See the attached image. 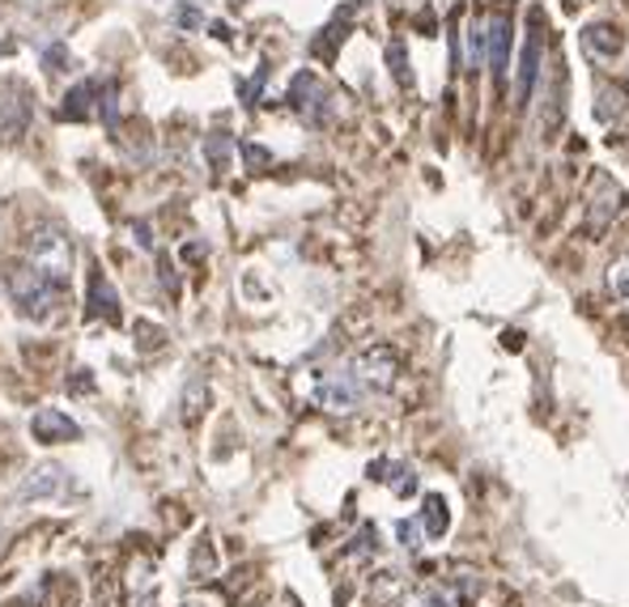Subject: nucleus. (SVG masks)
I'll return each mask as SVG.
<instances>
[{
    "mask_svg": "<svg viewBox=\"0 0 629 607\" xmlns=\"http://www.w3.org/2000/svg\"><path fill=\"white\" fill-rule=\"evenodd\" d=\"M60 281H51L48 272H39L34 264H22L13 267V276H9V293H13V302H18V311L22 315H34L43 318L60 302Z\"/></svg>",
    "mask_w": 629,
    "mask_h": 607,
    "instance_id": "f257e3e1",
    "label": "nucleus"
},
{
    "mask_svg": "<svg viewBox=\"0 0 629 607\" xmlns=\"http://www.w3.org/2000/svg\"><path fill=\"white\" fill-rule=\"evenodd\" d=\"M26 264H34L39 272H48L51 281L64 285V276H69V267H73V243H69V234L56 230V225L34 230V234L26 239Z\"/></svg>",
    "mask_w": 629,
    "mask_h": 607,
    "instance_id": "f03ea898",
    "label": "nucleus"
},
{
    "mask_svg": "<svg viewBox=\"0 0 629 607\" xmlns=\"http://www.w3.org/2000/svg\"><path fill=\"white\" fill-rule=\"evenodd\" d=\"M64 120H90V115H102L107 123H116V81H81L64 94V107H60Z\"/></svg>",
    "mask_w": 629,
    "mask_h": 607,
    "instance_id": "7ed1b4c3",
    "label": "nucleus"
},
{
    "mask_svg": "<svg viewBox=\"0 0 629 607\" xmlns=\"http://www.w3.org/2000/svg\"><path fill=\"white\" fill-rule=\"evenodd\" d=\"M290 107L311 123V128H323V123L332 120V90H328L311 69H302V73L290 81Z\"/></svg>",
    "mask_w": 629,
    "mask_h": 607,
    "instance_id": "20e7f679",
    "label": "nucleus"
},
{
    "mask_svg": "<svg viewBox=\"0 0 629 607\" xmlns=\"http://www.w3.org/2000/svg\"><path fill=\"white\" fill-rule=\"evenodd\" d=\"M540 73H545V26L532 13V26H528V43L519 51V69H515V98L519 107H528L540 85Z\"/></svg>",
    "mask_w": 629,
    "mask_h": 607,
    "instance_id": "39448f33",
    "label": "nucleus"
},
{
    "mask_svg": "<svg viewBox=\"0 0 629 607\" xmlns=\"http://www.w3.org/2000/svg\"><path fill=\"white\" fill-rule=\"evenodd\" d=\"M362 399H366V387L353 370H332V374H323L319 387H314V404L328 408V413H353Z\"/></svg>",
    "mask_w": 629,
    "mask_h": 607,
    "instance_id": "423d86ee",
    "label": "nucleus"
},
{
    "mask_svg": "<svg viewBox=\"0 0 629 607\" xmlns=\"http://www.w3.org/2000/svg\"><path fill=\"white\" fill-rule=\"evenodd\" d=\"M30 115H34L30 90L18 85V81H9V85L0 90V141H4V145L22 141L26 128H30Z\"/></svg>",
    "mask_w": 629,
    "mask_h": 607,
    "instance_id": "0eeeda50",
    "label": "nucleus"
},
{
    "mask_svg": "<svg viewBox=\"0 0 629 607\" xmlns=\"http://www.w3.org/2000/svg\"><path fill=\"white\" fill-rule=\"evenodd\" d=\"M396 370H400V357L391 353V344H370L353 357V374L362 378L366 391H388L396 383Z\"/></svg>",
    "mask_w": 629,
    "mask_h": 607,
    "instance_id": "6e6552de",
    "label": "nucleus"
},
{
    "mask_svg": "<svg viewBox=\"0 0 629 607\" xmlns=\"http://www.w3.org/2000/svg\"><path fill=\"white\" fill-rule=\"evenodd\" d=\"M489 48H485V69H493L498 81H507L510 73V39H515V26H510V13L507 9H498V13H489Z\"/></svg>",
    "mask_w": 629,
    "mask_h": 607,
    "instance_id": "1a4fd4ad",
    "label": "nucleus"
},
{
    "mask_svg": "<svg viewBox=\"0 0 629 607\" xmlns=\"http://www.w3.org/2000/svg\"><path fill=\"white\" fill-rule=\"evenodd\" d=\"M591 209H587V217H591V230H605L608 221L621 213V204H626V195H621V188L608 179V174H596L591 179Z\"/></svg>",
    "mask_w": 629,
    "mask_h": 607,
    "instance_id": "9d476101",
    "label": "nucleus"
},
{
    "mask_svg": "<svg viewBox=\"0 0 629 607\" xmlns=\"http://www.w3.org/2000/svg\"><path fill=\"white\" fill-rule=\"evenodd\" d=\"M30 434L39 442H73V437H81V429H77L73 416H64L60 408H39L30 416Z\"/></svg>",
    "mask_w": 629,
    "mask_h": 607,
    "instance_id": "9b49d317",
    "label": "nucleus"
},
{
    "mask_svg": "<svg viewBox=\"0 0 629 607\" xmlns=\"http://www.w3.org/2000/svg\"><path fill=\"white\" fill-rule=\"evenodd\" d=\"M582 48H587V55H596V60H612V55H621L626 39H621V30L612 22H591L582 30Z\"/></svg>",
    "mask_w": 629,
    "mask_h": 607,
    "instance_id": "f8f14e48",
    "label": "nucleus"
},
{
    "mask_svg": "<svg viewBox=\"0 0 629 607\" xmlns=\"http://www.w3.org/2000/svg\"><path fill=\"white\" fill-rule=\"evenodd\" d=\"M86 315L107 318V323H120V293L111 290V281H107L102 272L90 276V311H86Z\"/></svg>",
    "mask_w": 629,
    "mask_h": 607,
    "instance_id": "ddd939ff",
    "label": "nucleus"
},
{
    "mask_svg": "<svg viewBox=\"0 0 629 607\" xmlns=\"http://www.w3.org/2000/svg\"><path fill=\"white\" fill-rule=\"evenodd\" d=\"M421 532H426V539H442L447 535V527H451V514H447V502L438 497V493H430L426 497V510H421Z\"/></svg>",
    "mask_w": 629,
    "mask_h": 607,
    "instance_id": "4468645a",
    "label": "nucleus"
},
{
    "mask_svg": "<svg viewBox=\"0 0 629 607\" xmlns=\"http://www.w3.org/2000/svg\"><path fill=\"white\" fill-rule=\"evenodd\" d=\"M626 102H629V90L612 85V81H608V85H600V90H596V120L612 123L617 115H621V111H626Z\"/></svg>",
    "mask_w": 629,
    "mask_h": 607,
    "instance_id": "2eb2a0df",
    "label": "nucleus"
},
{
    "mask_svg": "<svg viewBox=\"0 0 629 607\" xmlns=\"http://www.w3.org/2000/svg\"><path fill=\"white\" fill-rule=\"evenodd\" d=\"M388 64H391V77H396V85L405 90V94H412V64H409V48H405V39H391L388 43Z\"/></svg>",
    "mask_w": 629,
    "mask_h": 607,
    "instance_id": "dca6fc26",
    "label": "nucleus"
},
{
    "mask_svg": "<svg viewBox=\"0 0 629 607\" xmlns=\"http://www.w3.org/2000/svg\"><path fill=\"white\" fill-rule=\"evenodd\" d=\"M204 153H209V166H213L218 174L230 171V153H234L230 132H209V136H204Z\"/></svg>",
    "mask_w": 629,
    "mask_h": 607,
    "instance_id": "f3484780",
    "label": "nucleus"
},
{
    "mask_svg": "<svg viewBox=\"0 0 629 607\" xmlns=\"http://www.w3.org/2000/svg\"><path fill=\"white\" fill-rule=\"evenodd\" d=\"M60 476H64L60 467H39L34 480L26 485V497H48V493H56V488H60Z\"/></svg>",
    "mask_w": 629,
    "mask_h": 607,
    "instance_id": "a211bd4d",
    "label": "nucleus"
},
{
    "mask_svg": "<svg viewBox=\"0 0 629 607\" xmlns=\"http://www.w3.org/2000/svg\"><path fill=\"white\" fill-rule=\"evenodd\" d=\"M608 285H612V293H617L621 302H629V255L612 264V272H608Z\"/></svg>",
    "mask_w": 629,
    "mask_h": 607,
    "instance_id": "6ab92c4d",
    "label": "nucleus"
},
{
    "mask_svg": "<svg viewBox=\"0 0 629 607\" xmlns=\"http://www.w3.org/2000/svg\"><path fill=\"white\" fill-rule=\"evenodd\" d=\"M396 535L405 539V548H421V539H426L421 523H396Z\"/></svg>",
    "mask_w": 629,
    "mask_h": 607,
    "instance_id": "aec40b11",
    "label": "nucleus"
},
{
    "mask_svg": "<svg viewBox=\"0 0 629 607\" xmlns=\"http://www.w3.org/2000/svg\"><path fill=\"white\" fill-rule=\"evenodd\" d=\"M43 64H48V73H64V64H69V51L51 48L48 55H43Z\"/></svg>",
    "mask_w": 629,
    "mask_h": 607,
    "instance_id": "412c9836",
    "label": "nucleus"
},
{
    "mask_svg": "<svg viewBox=\"0 0 629 607\" xmlns=\"http://www.w3.org/2000/svg\"><path fill=\"white\" fill-rule=\"evenodd\" d=\"M242 153H247V162L251 166H268L272 158H268V149H260V145H242Z\"/></svg>",
    "mask_w": 629,
    "mask_h": 607,
    "instance_id": "4be33fe9",
    "label": "nucleus"
},
{
    "mask_svg": "<svg viewBox=\"0 0 629 607\" xmlns=\"http://www.w3.org/2000/svg\"><path fill=\"white\" fill-rule=\"evenodd\" d=\"M345 18H349V13H345ZM345 18H340V22H345ZM332 26V30H328V34H332V43H340V39H345V34H340V30H345V26ZM314 51H319V55H328V51H323V39H319V43H314Z\"/></svg>",
    "mask_w": 629,
    "mask_h": 607,
    "instance_id": "5701e85b",
    "label": "nucleus"
},
{
    "mask_svg": "<svg viewBox=\"0 0 629 607\" xmlns=\"http://www.w3.org/2000/svg\"><path fill=\"white\" fill-rule=\"evenodd\" d=\"M18 4H30V9H39V4H48V0H18Z\"/></svg>",
    "mask_w": 629,
    "mask_h": 607,
    "instance_id": "b1692460",
    "label": "nucleus"
},
{
    "mask_svg": "<svg viewBox=\"0 0 629 607\" xmlns=\"http://www.w3.org/2000/svg\"><path fill=\"white\" fill-rule=\"evenodd\" d=\"M188 607H196V604H188Z\"/></svg>",
    "mask_w": 629,
    "mask_h": 607,
    "instance_id": "393cba45",
    "label": "nucleus"
}]
</instances>
